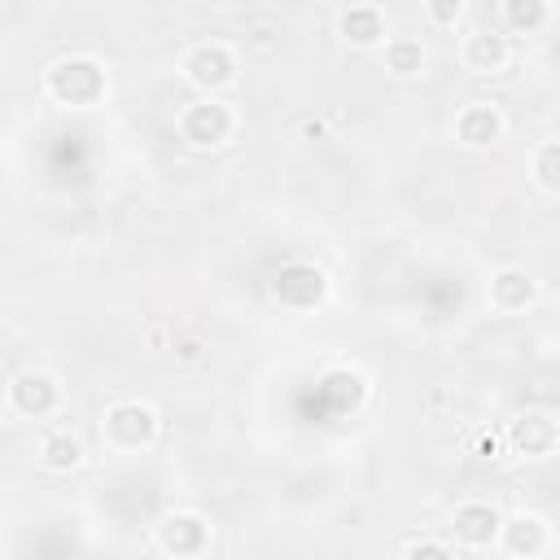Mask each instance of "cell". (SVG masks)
Masks as SVG:
<instances>
[{
  "label": "cell",
  "instance_id": "obj_12",
  "mask_svg": "<svg viewBox=\"0 0 560 560\" xmlns=\"http://www.w3.org/2000/svg\"><path fill=\"white\" fill-rule=\"evenodd\" d=\"M490 298H495V307H503V311H517V307H525L530 298H534V285H530V276L525 272H499L495 281H490Z\"/></svg>",
  "mask_w": 560,
  "mask_h": 560
},
{
  "label": "cell",
  "instance_id": "obj_3",
  "mask_svg": "<svg viewBox=\"0 0 560 560\" xmlns=\"http://www.w3.org/2000/svg\"><path fill=\"white\" fill-rule=\"evenodd\" d=\"M105 430H110V438H114L119 447H140V443L153 438L158 421H153V412H149L145 403H119V408H110Z\"/></svg>",
  "mask_w": 560,
  "mask_h": 560
},
{
  "label": "cell",
  "instance_id": "obj_9",
  "mask_svg": "<svg viewBox=\"0 0 560 560\" xmlns=\"http://www.w3.org/2000/svg\"><path fill=\"white\" fill-rule=\"evenodd\" d=\"M276 294H281L285 302H294V307H311V302L324 294V276H320L315 267H307V263H294V267H285V272L276 276Z\"/></svg>",
  "mask_w": 560,
  "mask_h": 560
},
{
  "label": "cell",
  "instance_id": "obj_18",
  "mask_svg": "<svg viewBox=\"0 0 560 560\" xmlns=\"http://www.w3.org/2000/svg\"><path fill=\"white\" fill-rule=\"evenodd\" d=\"M538 184L543 189H556V145L551 140L538 149Z\"/></svg>",
  "mask_w": 560,
  "mask_h": 560
},
{
  "label": "cell",
  "instance_id": "obj_7",
  "mask_svg": "<svg viewBox=\"0 0 560 560\" xmlns=\"http://www.w3.org/2000/svg\"><path fill=\"white\" fill-rule=\"evenodd\" d=\"M499 512L490 508V503H464L460 512H456V538L460 543H469V547H486L495 534H499Z\"/></svg>",
  "mask_w": 560,
  "mask_h": 560
},
{
  "label": "cell",
  "instance_id": "obj_19",
  "mask_svg": "<svg viewBox=\"0 0 560 560\" xmlns=\"http://www.w3.org/2000/svg\"><path fill=\"white\" fill-rule=\"evenodd\" d=\"M408 560H451V551H447L443 543L425 538V543H412V547H408Z\"/></svg>",
  "mask_w": 560,
  "mask_h": 560
},
{
  "label": "cell",
  "instance_id": "obj_2",
  "mask_svg": "<svg viewBox=\"0 0 560 560\" xmlns=\"http://www.w3.org/2000/svg\"><path fill=\"white\" fill-rule=\"evenodd\" d=\"M179 136L189 140V145H198V149L224 145V140L233 136V114H228V105H220V101H198V105H189V110L179 114Z\"/></svg>",
  "mask_w": 560,
  "mask_h": 560
},
{
  "label": "cell",
  "instance_id": "obj_10",
  "mask_svg": "<svg viewBox=\"0 0 560 560\" xmlns=\"http://www.w3.org/2000/svg\"><path fill=\"white\" fill-rule=\"evenodd\" d=\"M464 62H469V71H499L508 62V40L482 32V36H473L464 45Z\"/></svg>",
  "mask_w": 560,
  "mask_h": 560
},
{
  "label": "cell",
  "instance_id": "obj_13",
  "mask_svg": "<svg viewBox=\"0 0 560 560\" xmlns=\"http://www.w3.org/2000/svg\"><path fill=\"white\" fill-rule=\"evenodd\" d=\"M499 530H503V538H508L512 551H538V547L547 543V530H543V521H534V517H517V521H508V525H499Z\"/></svg>",
  "mask_w": 560,
  "mask_h": 560
},
{
  "label": "cell",
  "instance_id": "obj_17",
  "mask_svg": "<svg viewBox=\"0 0 560 560\" xmlns=\"http://www.w3.org/2000/svg\"><path fill=\"white\" fill-rule=\"evenodd\" d=\"M543 18H547V5H538V0H530V5H508L512 27H538Z\"/></svg>",
  "mask_w": 560,
  "mask_h": 560
},
{
  "label": "cell",
  "instance_id": "obj_14",
  "mask_svg": "<svg viewBox=\"0 0 560 560\" xmlns=\"http://www.w3.org/2000/svg\"><path fill=\"white\" fill-rule=\"evenodd\" d=\"M551 438H556V430H551L547 416H525V421L517 425V447H525V456L551 451Z\"/></svg>",
  "mask_w": 560,
  "mask_h": 560
},
{
  "label": "cell",
  "instance_id": "obj_6",
  "mask_svg": "<svg viewBox=\"0 0 560 560\" xmlns=\"http://www.w3.org/2000/svg\"><path fill=\"white\" fill-rule=\"evenodd\" d=\"M456 132H460V140H464V145L482 149V145L499 140V132H503V119H499V110H495V105H486V101H473V105H469V110L456 119Z\"/></svg>",
  "mask_w": 560,
  "mask_h": 560
},
{
  "label": "cell",
  "instance_id": "obj_20",
  "mask_svg": "<svg viewBox=\"0 0 560 560\" xmlns=\"http://www.w3.org/2000/svg\"><path fill=\"white\" fill-rule=\"evenodd\" d=\"M460 14H464L460 0H447V5H430V18H434V23H460Z\"/></svg>",
  "mask_w": 560,
  "mask_h": 560
},
{
  "label": "cell",
  "instance_id": "obj_15",
  "mask_svg": "<svg viewBox=\"0 0 560 560\" xmlns=\"http://www.w3.org/2000/svg\"><path fill=\"white\" fill-rule=\"evenodd\" d=\"M40 456H45V464L53 469V473H66V469H75L79 464V443L71 438V434H49L45 438V447H40Z\"/></svg>",
  "mask_w": 560,
  "mask_h": 560
},
{
  "label": "cell",
  "instance_id": "obj_8",
  "mask_svg": "<svg viewBox=\"0 0 560 560\" xmlns=\"http://www.w3.org/2000/svg\"><path fill=\"white\" fill-rule=\"evenodd\" d=\"M158 543L171 551V556H194L202 551L207 543V525L198 517H166L162 530H158Z\"/></svg>",
  "mask_w": 560,
  "mask_h": 560
},
{
  "label": "cell",
  "instance_id": "obj_1",
  "mask_svg": "<svg viewBox=\"0 0 560 560\" xmlns=\"http://www.w3.org/2000/svg\"><path fill=\"white\" fill-rule=\"evenodd\" d=\"M49 92L62 105H92L105 92V71L92 58H66L49 71Z\"/></svg>",
  "mask_w": 560,
  "mask_h": 560
},
{
  "label": "cell",
  "instance_id": "obj_16",
  "mask_svg": "<svg viewBox=\"0 0 560 560\" xmlns=\"http://www.w3.org/2000/svg\"><path fill=\"white\" fill-rule=\"evenodd\" d=\"M386 62H390L395 75H416L425 66V49H421V40H390Z\"/></svg>",
  "mask_w": 560,
  "mask_h": 560
},
{
  "label": "cell",
  "instance_id": "obj_4",
  "mask_svg": "<svg viewBox=\"0 0 560 560\" xmlns=\"http://www.w3.org/2000/svg\"><path fill=\"white\" fill-rule=\"evenodd\" d=\"M10 403L23 416H49L58 408V386H53V377H45V372H23V377H14V386H10Z\"/></svg>",
  "mask_w": 560,
  "mask_h": 560
},
{
  "label": "cell",
  "instance_id": "obj_5",
  "mask_svg": "<svg viewBox=\"0 0 560 560\" xmlns=\"http://www.w3.org/2000/svg\"><path fill=\"white\" fill-rule=\"evenodd\" d=\"M184 71H189V79L202 84V88H220V84L233 79L237 66H233V53L224 45H202V49H194L189 58H184Z\"/></svg>",
  "mask_w": 560,
  "mask_h": 560
},
{
  "label": "cell",
  "instance_id": "obj_11",
  "mask_svg": "<svg viewBox=\"0 0 560 560\" xmlns=\"http://www.w3.org/2000/svg\"><path fill=\"white\" fill-rule=\"evenodd\" d=\"M341 32H346L354 45H377V40L386 36V18H382L377 5H359V10H350V14L341 18Z\"/></svg>",
  "mask_w": 560,
  "mask_h": 560
}]
</instances>
